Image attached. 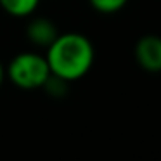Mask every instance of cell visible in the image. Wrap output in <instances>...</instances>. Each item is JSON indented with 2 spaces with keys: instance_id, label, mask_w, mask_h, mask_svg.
Wrapping results in <instances>:
<instances>
[{
  "instance_id": "3957f363",
  "label": "cell",
  "mask_w": 161,
  "mask_h": 161,
  "mask_svg": "<svg viewBox=\"0 0 161 161\" xmlns=\"http://www.w3.org/2000/svg\"><path fill=\"white\" fill-rule=\"evenodd\" d=\"M135 63L147 73H161V36L144 35L133 49Z\"/></svg>"
},
{
  "instance_id": "8992f818",
  "label": "cell",
  "mask_w": 161,
  "mask_h": 161,
  "mask_svg": "<svg viewBox=\"0 0 161 161\" xmlns=\"http://www.w3.org/2000/svg\"><path fill=\"white\" fill-rule=\"evenodd\" d=\"M68 87H69V81L61 78V76H57V75H52V73H50V76L45 80V83L42 85L45 94L50 95V97H54V99H63L64 95L68 94Z\"/></svg>"
},
{
  "instance_id": "7a4b0ae2",
  "label": "cell",
  "mask_w": 161,
  "mask_h": 161,
  "mask_svg": "<svg viewBox=\"0 0 161 161\" xmlns=\"http://www.w3.org/2000/svg\"><path fill=\"white\" fill-rule=\"evenodd\" d=\"M50 76V68L45 56L36 52H21L11 59L5 68V78L14 87L23 90L42 88L45 80Z\"/></svg>"
},
{
  "instance_id": "277c9868",
  "label": "cell",
  "mask_w": 161,
  "mask_h": 161,
  "mask_svg": "<svg viewBox=\"0 0 161 161\" xmlns=\"http://www.w3.org/2000/svg\"><path fill=\"white\" fill-rule=\"evenodd\" d=\"M59 35V30L49 18H35L26 26V38L35 47L47 49Z\"/></svg>"
},
{
  "instance_id": "5b68a950",
  "label": "cell",
  "mask_w": 161,
  "mask_h": 161,
  "mask_svg": "<svg viewBox=\"0 0 161 161\" xmlns=\"http://www.w3.org/2000/svg\"><path fill=\"white\" fill-rule=\"evenodd\" d=\"M40 0H0V7L12 18H28L36 11Z\"/></svg>"
},
{
  "instance_id": "52a82bcc",
  "label": "cell",
  "mask_w": 161,
  "mask_h": 161,
  "mask_svg": "<svg viewBox=\"0 0 161 161\" xmlns=\"http://www.w3.org/2000/svg\"><path fill=\"white\" fill-rule=\"evenodd\" d=\"M90 7L99 14H116L121 9H125V5L128 4V0H88Z\"/></svg>"
},
{
  "instance_id": "ba28073f",
  "label": "cell",
  "mask_w": 161,
  "mask_h": 161,
  "mask_svg": "<svg viewBox=\"0 0 161 161\" xmlns=\"http://www.w3.org/2000/svg\"><path fill=\"white\" fill-rule=\"evenodd\" d=\"M4 80H5V68H4V64L0 63V87H2Z\"/></svg>"
},
{
  "instance_id": "6da1fadb",
  "label": "cell",
  "mask_w": 161,
  "mask_h": 161,
  "mask_svg": "<svg viewBox=\"0 0 161 161\" xmlns=\"http://www.w3.org/2000/svg\"><path fill=\"white\" fill-rule=\"evenodd\" d=\"M45 59L50 73L71 83L83 78L94 66L95 50L92 42L81 33H59L47 47Z\"/></svg>"
}]
</instances>
